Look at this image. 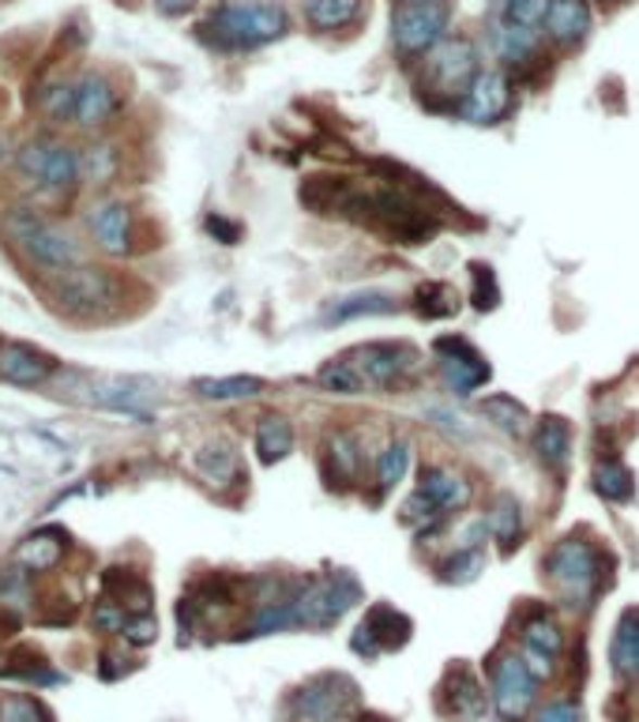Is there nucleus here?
Masks as SVG:
<instances>
[{"instance_id": "nucleus-44", "label": "nucleus", "mask_w": 639, "mask_h": 722, "mask_svg": "<svg viewBox=\"0 0 639 722\" xmlns=\"http://www.w3.org/2000/svg\"><path fill=\"white\" fill-rule=\"evenodd\" d=\"M72 98H76V84H49L42 95V110L49 117L72 121Z\"/></svg>"}, {"instance_id": "nucleus-26", "label": "nucleus", "mask_w": 639, "mask_h": 722, "mask_svg": "<svg viewBox=\"0 0 639 722\" xmlns=\"http://www.w3.org/2000/svg\"><path fill=\"white\" fill-rule=\"evenodd\" d=\"M406 471H411V440H403V437L388 440V445L376 451V459H373V486H376V500L388 497L391 489H396L399 482L406 478Z\"/></svg>"}, {"instance_id": "nucleus-3", "label": "nucleus", "mask_w": 639, "mask_h": 722, "mask_svg": "<svg viewBox=\"0 0 639 722\" xmlns=\"http://www.w3.org/2000/svg\"><path fill=\"white\" fill-rule=\"evenodd\" d=\"M290 20L278 4H245V0H229L215 8L211 20L203 23L208 38L223 49H256L286 35Z\"/></svg>"}, {"instance_id": "nucleus-49", "label": "nucleus", "mask_w": 639, "mask_h": 722, "mask_svg": "<svg viewBox=\"0 0 639 722\" xmlns=\"http://www.w3.org/2000/svg\"><path fill=\"white\" fill-rule=\"evenodd\" d=\"M598 4H605V8H617V4H625V0H598Z\"/></svg>"}, {"instance_id": "nucleus-16", "label": "nucleus", "mask_w": 639, "mask_h": 722, "mask_svg": "<svg viewBox=\"0 0 639 722\" xmlns=\"http://www.w3.org/2000/svg\"><path fill=\"white\" fill-rule=\"evenodd\" d=\"M489 704H493L489 700V688L481 685V677L474 674L466 662L452 667L444 674V681H440V693H437L440 715H448L455 722H478L481 715H486Z\"/></svg>"}, {"instance_id": "nucleus-19", "label": "nucleus", "mask_w": 639, "mask_h": 722, "mask_svg": "<svg viewBox=\"0 0 639 722\" xmlns=\"http://www.w3.org/2000/svg\"><path fill=\"white\" fill-rule=\"evenodd\" d=\"M87 226H91V237L102 252L110 257H128L133 252V211L121 200H105L87 215Z\"/></svg>"}, {"instance_id": "nucleus-37", "label": "nucleus", "mask_w": 639, "mask_h": 722, "mask_svg": "<svg viewBox=\"0 0 639 722\" xmlns=\"http://www.w3.org/2000/svg\"><path fill=\"white\" fill-rule=\"evenodd\" d=\"M316 384H320V388H324V391H331V396H365V391H362V381H358V373H354V369H350V361L342 358V354L320 365Z\"/></svg>"}, {"instance_id": "nucleus-31", "label": "nucleus", "mask_w": 639, "mask_h": 722, "mask_svg": "<svg viewBox=\"0 0 639 722\" xmlns=\"http://www.w3.org/2000/svg\"><path fill=\"white\" fill-rule=\"evenodd\" d=\"M594 494L610 505H628L636 497V474L617 456H605L594 463Z\"/></svg>"}, {"instance_id": "nucleus-29", "label": "nucleus", "mask_w": 639, "mask_h": 722, "mask_svg": "<svg viewBox=\"0 0 639 722\" xmlns=\"http://www.w3.org/2000/svg\"><path fill=\"white\" fill-rule=\"evenodd\" d=\"M365 0H305V20L320 35H335L362 20Z\"/></svg>"}, {"instance_id": "nucleus-9", "label": "nucleus", "mask_w": 639, "mask_h": 722, "mask_svg": "<svg viewBox=\"0 0 639 722\" xmlns=\"http://www.w3.org/2000/svg\"><path fill=\"white\" fill-rule=\"evenodd\" d=\"M538 681L519 651H497L489 659V700L501 722H527L538 711Z\"/></svg>"}, {"instance_id": "nucleus-24", "label": "nucleus", "mask_w": 639, "mask_h": 722, "mask_svg": "<svg viewBox=\"0 0 639 722\" xmlns=\"http://www.w3.org/2000/svg\"><path fill=\"white\" fill-rule=\"evenodd\" d=\"M535 451L542 459L546 471L561 474L572 459V425L556 414H546L542 422L535 425Z\"/></svg>"}, {"instance_id": "nucleus-36", "label": "nucleus", "mask_w": 639, "mask_h": 722, "mask_svg": "<svg viewBox=\"0 0 639 722\" xmlns=\"http://www.w3.org/2000/svg\"><path fill=\"white\" fill-rule=\"evenodd\" d=\"M478 572H486V549L478 546H459L452 557L437 564V576L444 584H471V580H478Z\"/></svg>"}, {"instance_id": "nucleus-46", "label": "nucleus", "mask_w": 639, "mask_h": 722, "mask_svg": "<svg viewBox=\"0 0 639 722\" xmlns=\"http://www.w3.org/2000/svg\"><path fill=\"white\" fill-rule=\"evenodd\" d=\"M121 636H125L128 644H136V647H147V644H154V636H159V625H154L151 613H133Z\"/></svg>"}, {"instance_id": "nucleus-4", "label": "nucleus", "mask_w": 639, "mask_h": 722, "mask_svg": "<svg viewBox=\"0 0 639 722\" xmlns=\"http://www.w3.org/2000/svg\"><path fill=\"white\" fill-rule=\"evenodd\" d=\"M362 381V391H403L422 373V350L414 343H362L342 354Z\"/></svg>"}, {"instance_id": "nucleus-17", "label": "nucleus", "mask_w": 639, "mask_h": 722, "mask_svg": "<svg viewBox=\"0 0 639 722\" xmlns=\"http://www.w3.org/2000/svg\"><path fill=\"white\" fill-rule=\"evenodd\" d=\"M320 466H324L327 489H339V494L342 489H354L358 482H362L365 466H368L362 437H358L354 430L327 433L324 451H320Z\"/></svg>"}, {"instance_id": "nucleus-32", "label": "nucleus", "mask_w": 639, "mask_h": 722, "mask_svg": "<svg viewBox=\"0 0 639 722\" xmlns=\"http://www.w3.org/2000/svg\"><path fill=\"white\" fill-rule=\"evenodd\" d=\"M610 659L621 677H639V610H625V618L617 621Z\"/></svg>"}, {"instance_id": "nucleus-30", "label": "nucleus", "mask_w": 639, "mask_h": 722, "mask_svg": "<svg viewBox=\"0 0 639 722\" xmlns=\"http://www.w3.org/2000/svg\"><path fill=\"white\" fill-rule=\"evenodd\" d=\"M267 384L260 376H200L192 391L208 403H237V399H256Z\"/></svg>"}, {"instance_id": "nucleus-6", "label": "nucleus", "mask_w": 639, "mask_h": 722, "mask_svg": "<svg viewBox=\"0 0 639 722\" xmlns=\"http://www.w3.org/2000/svg\"><path fill=\"white\" fill-rule=\"evenodd\" d=\"M4 237L30 260L35 267L49 271H68L76 267V245L64 229H57L53 223H46L42 215H35L30 208H12L4 215Z\"/></svg>"}, {"instance_id": "nucleus-34", "label": "nucleus", "mask_w": 639, "mask_h": 722, "mask_svg": "<svg viewBox=\"0 0 639 722\" xmlns=\"http://www.w3.org/2000/svg\"><path fill=\"white\" fill-rule=\"evenodd\" d=\"M497 53H501L504 64H530L538 57V30L535 27H515V23H501L497 30Z\"/></svg>"}, {"instance_id": "nucleus-48", "label": "nucleus", "mask_w": 639, "mask_h": 722, "mask_svg": "<svg viewBox=\"0 0 639 722\" xmlns=\"http://www.w3.org/2000/svg\"><path fill=\"white\" fill-rule=\"evenodd\" d=\"M196 4H200V0H154V8H159L162 15H185V12H192Z\"/></svg>"}, {"instance_id": "nucleus-28", "label": "nucleus", "mask_w": 639, "mask_h": 722, "mask_svg": "<svg viewBox=\"0 0 639 722\" xmlns=\"http://www.w3.org/2000/svg\"><path fill=\"white\" fill-rule=\"evenodd\" d=\"M61 557H64V538L57 535V531H35V535L15 546V564H20L23 572H30V576L57 569Z\"/></svg>"}, {"instance_id": "nucleus-18", "label": "nucleus", "mask_w": 639, "mask_h": 722, "mask_svg": "<svg viewBox=\"0 0 639 722\" xmlns=\"http://www.w3.org/2000/svg\"><path fill=\"white\" fill-rule=\"evenodd\" d=\"M515 105L512 79L504 72H478V79L459 102V117L474 121V125H501Z\"/></svg>"}, {"instance_id": "nucleus-42", "label": "nucleus", "mask_w": 639, "mask_h": 722, "mask_svg": "<svg viewBox=\"0 0 639 722\" xmlns=\"http://www.w3.org/2000/svg\"><path fill=\"white\" fill-rule=\"evenodd\" d=\"M471 275H474V294H471L474 306H478V309H497V301H501V286H497L493 267L474 264Z\"/></svg>"}, {"instance_id": "nucleus-10", "label": "nucleus", "mask_w": 639, "mask_h": 722, "mask_svg": "<svg viewBox=\"0 0 639 722\" xmlns=\"http://www.w3.org/2000/svg\"><path fill=\"white\" fill-rule=\"evenodd\" d=\"M49 301L68 316L105 313L113 301H121V278L102 267H68L49 278Z\"/></svg>"}, {"instance_id": "nucleus-15", "label": "nucleus", "mask_w": 639, "mask_h": 722, "mask_svg": "<svg viewBox=\"0 0 639 722\" xmlns=\"http://www.w3.org/2000/svg\"><path fill=\"white\" fill-rule=\"evenodd\" d=\"M20 170L49 188H72L84 174V162L72 147L53 144V139H35L20 151Z\"/></svg>"}, {"instance_id": "nucleus-33", "label": "nucleus", "mask_w": 639, "mask_h": 722, "mask_svg": "<svg viewBox=\"0 0 639 722\" xmlns=\"http://www.w3.org/2000/svg\"><path fill=\"white\" fill-rule=\"evenodd\" d=\"M399 301L391 298V294H376V290H365V294H350V298H339L327 306L324 320H331V324H342V320H354V316H384V313H396Z\"/></svg>"}, {"instance_id": "nucleus-43", "label": "nucleus", "mask_w": 639, "mask_h": 722, "mask_svg": "<svg viewBox=\"0 0 639 722\" xmlns=\"http://www.w3.org/2000/svg\"><path fill=\"white\" fill-rule=\"evenodd\" d=\"M128 618H133V613H128L121 602H113V598H102V602L95 606V613H91L98 632H125Z\"/></svg>"}, {"instance_id": "nucleus-5", "label": "nucleus", "mask_w": 639, "mask_h": 722, "mask_svg": "<svg viewBox=\"0 0 639 722\" xmlns=\"http://www.w3.org/2000/svg\"><path fill=\"white\" fill-rule=\"evenodd\" d=\"M358 598H362V587L350 572L305 576L293 590V621L298 628H331L354 610Z\"/></svg>"}, {"instance_id": "nucleus-25", "label": "nucleus", "mask_w": 639, "mask_h": 722, "mask_svg": "<svg viewBox=\"0 0 639 722\" xmlns=\"http://www.w3.org/2000/svg\"><path fill=\"white\" fill-rule=\"evenodd\" d=\"M252 445H256V459L264 466L283 463V459L293 451V445H298L290 418H286V414H264L256 422V437H252Z\"/></svg>"}, {"instance_id": "nucleus-50", "label": "nucleus", "mask_w": 639, "mask_h": 722, "mask_svg": "<svg viewBox=\"0 0 639 722\" xmlns=\"http://www.w3.org/2000/svg\"><path fill=\"white\" fill-rule=\"evenodd\" d=\"M358 722H388V719H376V715H365V719H358Z\"/></svg>"}, {"instance_id": "nucleus-12", "label": "nucleus", "mask_w": 639, "mask_h": 722, "mask_svg": "<svg viewBox=\"0 0 639 722\" xmlns=\"http://www.w3.org/2000/svg\"><path fill=\"white\" fill-rule=\"evenodd\" d=\"M433 361H437V373L444 381V388H452L455 396H471V391H478L493 376L489 358L471 339H463V335H440L433 343Z\"/></svg>"}, {"instance_id": "nucleus-1", "label": "nucleus", "mask_w": 639, "mask_h": 722, "mask_svg": "<svg viewBox=\"0 0 639 722\" xmlns=\"http://www.w3.org/2000/svg\"><path fill=\"white\" fill-rule=\"evenodd\" d=\"M471 497H474V489H471V482H466V474H459L455 466H448V463H425L422 471H417L414 494L399 508V523L422 531V538H425V535H433L448 515L463 512V508L471 505Z\"/></svg>"}, {"instance_id": "nucleus-14", "label": "nucleus", "mask_w": 639, "mask_h": 722, "mask_svg": "<svg viewBox=\"0 0 639 722\" xmlns=\"http://www.w3.org/2000/svg\"><path fill=\"white\" fill-rule=\"evenodd\" d=\"M564 651V628L556 625L553 613L535 610L519 621V655L527 662V670L538 681H549L556 670V659Z\"/></svg>"}, {"instance_id": "nucleus-2", "label": "nucleus", "mask_w": 639, "mask_h": 722, "mask_svg": "<svg viewBox=\"0 0 639 722\" xmlns=\"http://www.w3.org/2000/svg\"><path fill=\"white\" fill-rule=\"evenodd\" d=\"M546 580H549V587L556 590V598H561L564 606L584 610V606H591V598L605 584L602 549L584 535L561 538L546 557Z\"/></svg>"}, {"instance_id": "nucleus-35", "label": "nucleus", "mask_w": 639, "mask_h": 722, "mask_svg": "<svg viewBox=\"0 0 639 722\" xmlns=\"http://www.w3.org/2000/svg\"><path fill=\"white\" fill-rule=\"evenodd\" d=\"M459 306H463V298H459V290L448 283H425V286H417V294H414V309H417V316H425V320H448L459 313Z\"/></svg>"}, {"instance_id": "nucleus-20", "label": "nucleus", "mask_w": 639, "mask_h": 722, "mask_svg": "<svg viewBox=\"0 0 639 722\" xmlns=\"http://www.w3.org/2000/svg\"><path fill=\"white\" fill-rule=\"evenodd\" d=\"M113 110H117V90H113L110 79L98 76V72L79 79L76 98H72V125L98 128L113 117Z\"/></svg>"}, {"instance_id": "nucleus-39", "label": "nucleus", "mask_w": 639, "mask_h": 722, "mask_svg": "<svg viewBox=\"0 0 639 722\" xmlns=\"http://www.w3.org/2000/svg\"><path fill=\"white\" fill-rule=\"evenodd\" d=\"M0 722H53L49 708L42 700L27 693H15V696H0Z\"/></svg>"}, {"instance_id": "nucleus-21", "label": "nucleus", "mask_w": 639, "mask_h": 722, "mask_svg": "<svg viewBox=\"0 0 639 722\" xmlns=\"http://www.w3.org/2000/svg\"><path fill=\"white\" fill-rule=\"evenodd\" d=\"M542 35L553 46H579L591 35V4L587 0H553L542 20Z\"/></svg>"}, {"instance_id": "nucleus-52", "label": "nucleus", "mask_w": 639, "mask_h": 722, "mask_svg": "<svg viewBox=\"0 0 639 722\" xmlns=\"http://www.w3.org/2000/svg\"><path fill=\"white\" fill-rule=\"evenodd\" d=\"M0 4H4V0H0Z\"/></svg>"}, {"instance_id": "nucleus-41", "label": "nucleus", "mask_w": 639, "mask_h": 722, "mask_svg": "<svg viewBox=\"0 0 639 722\" xmlns=\"http://www.w3.org/2000/svg\"><path fill=\"white\" fill-rule=\"evenodd\" d=\"M84 174L95 180V185H105L113 174H117V151L113 147H105V144H98V147H91V151L84 154Z\"/></svg>"}, {"instance_id": "nucleus-51", "label": "nucleus", "mask_w": 639, "mask_h": 722, "mask_svg": "<svg viewBox=\"0 0 639 722\" xmlns=\"http://www.w3.org/2000/svg\"><path fill=\"white\" fill-rule=\"evenodd\" d=\"M399 4H411V0H399Z\"/></svg>"}, {"instance_id": "nucleus-40", "label": "nucleus", "mask_w": 639, "mask_h": 722, "mask_svg": "<svg viewBox=\"0 0 639 722\" xmlns=\"http://www.w3.org/2000/svg\"><path fill=\"white\" fill-rule=\"evenodd\" d=\"M553 8V0H508L504 8V23H515V27H542L546 12Z\"/></svg>"}, {"instance_id": "nucleus-47", "label": "nucleus", "mask_w": 639, "mask_h": 722, "mask_svg": "<svg viewBox=\"0 0 639 722\" xmlns=\"http://www.w3.org/2000/svg\"><path fill=\"white\" fill-rule=\"evenodd\" d=\"M208 234L215 237V241H223V245L241 241V226L229 223V219H223V215H208Z\"/></svg>"}, {"instance_id": "nucleus-27", "label": "nucleus", "mask_w": 639, "mask_h": 722, "mask_svg": "<svg viewBox=\"0 0 639 722\" xmlns=\"http://www.w3.org/2000/svg\"><path fill=\"white\" fill-rule=\"evenodd\" d=\"M196 471L211 486H234V482H241V459H237V448L229 440H208L196 451Z\"/></svg>"}, {"instance_id": "nucleus-8", "label": "nucleus", "mask_w": 639, "mask_h": 722, "mask_svg": "<svg viewBox=\"0 0 639 722\" xmlns=\"http://www.w3.org/2000/svg\"><path fill=\"white\" fill-rule=\"evenodd\" d=\"M448 20H452L448 0H411V4H396V12H391V46L411 64L444 42Z\"/></svg>"}, {"instance_id": "nucleus-22", "label": "nucleus", "mask_w": 639, "mask_h": 722, "mask_svg": "<svg viewBox=\"0 0 639 722\" xmlns=\"http://www.w3.org/2000/svg\"><path fill=\"white\" fill-rule=\"evenodd\" d=\"M57 361L42 354L35 347H23V343H8L0 347V376L8 384H20V388H38L53 376Z\"/></svg>"}, {"instance_id": "nucleus-7", "label": "nucleus", "mask_w": 639, "mask_h": 722, "mask_svg": "<svg viewBox=\"0 0 639 722\" xmlns=\"http://www.w3.org/2000/svg\"><path fill=\"white\" fill-rule=\"evenodd\" d=\"M478 72H481L478 49H474L471 38L455 35V38H444L433 53H425L422 87L429 90V98H448L459 110V102H463V95L471 90L474 79H478Z\"/></svg>"}, {"instance_id": "nucleus-45", "label": "nucleus", "mask_w": 639, "mask_h": 722, "mask_svg": "<svg viewBox=\"0 0 639 722\" xmlns=\"http://www.w3.org/2000/svg\"><path fill=\"white\" fill-rule=\"evenodd\" d=\"M530 722H584V711H579L576 700H549L546 708L535 711Z\"/></svg>"}, {"instance_id": "nucleus-23", "label": "nucleus", "mask_w": 639, "mask_h": 722, "mask_svg": "<svg viewBox=\"0 0 639 722\" xmlns=\"http://www.w3.org/2000/svg\"><path fill=\"white\" fill-rule=\"evenodd\" d=\"M486 527H489V538L497 542V546L504 549V553H512V549H519V538H523V505L515 500L512 494H497L489 500L486 508Z\"/></svg>"}, {"instance_id": "nucleus-38", "label": "nucleus", "mask_w": 639, "mask_h": 722, "mask_svg": "<svg viewBox=\"0 0 639 722\" xmlns=\"http://www.w3.org/2000/svg\"><path fill=\"white\" fill-rule=\"evenodd\" d=\"M481 410H486V418L497 425V430L512 433V437L527 433L530 414H527V410H523V403H515L512 396H489L486 403H481Z\"/></svg>"}, {"instance_id": "nucleus-13", "label": "nucleus", "mask_w": 639, "mask_h": 722, "mask_svg": "<svg viewBox=\"0 0 639 722\" xmlns=\"http://www.w3.org/2000/svg\"><path fill=\"white\" fill-rule=\"evenodd\" d=\"M411 632H414V625L403 610H396V606H388V602H376L362 618V625L354 628L350 647H354V655H362V659L373 662V659H380V655L406 647Z\"/></svg>"}, {"instance_id": "nucleus-11", "label": "nucleus", "mask_w": 639, "mask_h": 722, "mask_svg": "<svg viewBox=\"0 0 639 722\" xmlns=\"http://www.w3.org/2000/svg\"><path fill=\"white\" fill-rule=\"evenodd\" d=\"M358 708V685L347 674H316L290 696V711L301 722H342Z\"/></svg>"}]
</instances>
